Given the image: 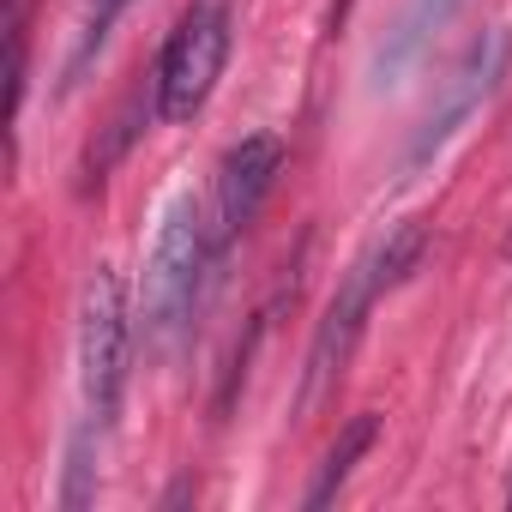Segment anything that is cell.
Returning a JSON list of instances; mask_svg holds the SVG:
<instances>
[{"label": "cell", "mask_w": 512, "mask_h": 512, "mask_svg": "<svg viewBox=\"0 0 512 512\" xmlns=\"http://www.w3.org/2000/svg\"><path fill=\"white\" fill-rule=\"evenodd\" d=\"M229 43H235V0H187V13L175 19L157 55V79H151L163 121H193L211 103Z\"/></svg>", "instance_id": "2"}, {"label": "cell", "mask_w": 512, "mask_h": 512, "mask_svg": "<svg viewBox=\"0 0 512 512\" xmlns=\"http://www.w3.org/2000/svg\"><path fill=\"white\" fill-rule=\"evenodd\" d=\"M211 260H217L211 211L193 193H181L163 211V229H157L151 260H145V284H139V332H145L151 350H175L181 344V332L193 326V308H199Z\"/></svg>", "instance_id": "1"}, {"label": "cell", "mask_w": 512, "mask_h": 512, "mask_svg": "<svg viewBox=\"0 0 512 512\" xmlns=\"http://www.w3.org/2000/svg\"><path fill=\"white\" fill-rule=\"evenodd\" d=\"M374 440H380V416L374 410H362V416H350L344 428H338V440L326 446V458H320V470H314V482H308V494H302V506L308 512H320V506H332L338 500V488L350 482V470L374 452Z\"/></svg>", "instance_id": "8"}, {"label": "cell", "mask_w": 512, "mask_h": 512, "mask_svg": "<svg viewBox=\"0 0 512 512\" xmlns=\"http://www.w3.org/2000/svg\"><path fill=\"white\" fill-rule=\"evenodd\" d=\"M374 296H386V284H380L374 253H362V260L350 266V278H344V290L332 296V308H326L314 344H308V368H302V392H296V410H302V416H314L320 398L344 380V362H350V350H356V338H362V326H368Z\"/></svg>", "instance_id": "5"}, {"label": "cell", "mask_w": 512, "mask_h": 512, "mask_svg": "<svg viewBox=\"0 0 512 512\" xmlns=\"http://www.w3.org/2000/svg\"><path fill=\"white\" fill-rule=\"evenodd\" d=\"M458 7H464V0H404L398 19L380 37V49H374V61H368V91L404 85V73L434 49V37L458 19Z\"/></svg>", "instance_id": "7"}, {"label": "cell", "mask_w": 512, "mask_h": 512, "mask_svg": "<svg viewBox=\"0 0 512 512\" xmlns=\"http://www.w3.org/2000/svg\"><path fill=\"white\" fill-rule=\"evenodd\" d=\"M506 260H512V241H506Z\"/></svg>", "instance_id": "9"}, {"label": "cell", "mask_w": 512, "mask_h": 512, "mask_svg": "<svg viewBox=\"0 0 512 512\" xmlns=\"http://www.w3.org/2000/svg\"><path fill=\"white\" fill-rule=\"evenodd\" d=\"M127 350H133L127 290L109 266H97L79 296V392H85V422H97V428H109L121 410Z\"/></svg>", "instance_id": "3"}, {"label": "cell", "mask_w": 512, "mask_h": 512, "mask_svg": "<svg viewBox=\"0 0 512 512\" xmlns=\"http://www.w3.org/2000/svg\"><path fill=\"white\" fill-rule=\"evenodd\" d=\"M278 175H284V139L278 133H247L241 145L223 151L217 181H211V229H217V247L235 241L253 217H260V205L278 187Z\"/></svg>", "instance_id": "6"}, {"label": "cell", "mask_w": 512, "mask_h": 512, "mask_svg": "<svg viewBox=\"0 0 512 512\" xmlns=\"http://www.w3.org/2000/svg\"><path fill=\"white\" fill-rule=\"evenodd\" d=\"M506 67H512V31L506 25H494V31H482L464 55H458V67L440 79V91H434V103H428V115L416 121V133H410V145H404V175H416V169H428L440 151H446V139L500 91V79H506Z\"/></svg>", "instance_id": "4"}]
</instances>
